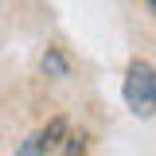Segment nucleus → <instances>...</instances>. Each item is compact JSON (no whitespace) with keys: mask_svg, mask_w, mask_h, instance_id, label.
Listing matches in <instances>:
<instances>
[{"mask_svg":"<svg viewBox=\"0 0 156 156\" xmlns=\"http://www.w3.org/2000/svg\"><path fill=\"white\" fill-rule=\"evenodd\" d=\"M125 105L136 117H152L156 113V70L152 62H133L125 74Z\"/></svg>","mask_w":156,"mask_h":156,"instance_id":"obj_1","label":"nucleus"},{"mask_svg":"<svg viewBox=\"0 0 156 156\" xmlns=\"http://www.w3.org/2000/svg\"><path fill=\"white\" fill-rule=\"evenodd\" d=\"M62 136H66V121H62V117H55V121H47V129H43V133L35 136V140H39V152L55 148V144L62 140Z\"/></svg>","mask_w":156,"mask_h":156,"instance_id":"obj_2","label":"nucleus"},{"mask_svg":"<svg viewBox=\"0 0 156 156\" xmlns=\"http://www.w3.org/2000/svg\"><path fill=\"white\" fill-rule=\"evenodd\" d=\"M43 70H47L51 78H66V70H70V66H66V58H62V51H58V47H47V55H43Z\"/></svg>","mask_w":156,"mask_h":156,"instance_id":"obj_3","label":"nucleus"},{"mask_svg":"<svg viewBox=\"0 0 156 156\" xmlns=\"http://www.w3.org/2000/svg\"><path fill=\"white\" fill-rule=\"evenodd\" d=\"M82 148H86V136H66V156H82Z\"/></svg>","mask_w":156,"mask_h":156,"instance_id":"obj_4","label":"nucleus"},{"mask_svg":"<svg viewBox=\"0 0 156 156\" xmlns=\"http://www.w3.org/2000/svg\"><path fill=\"white\" fill-rule=\"evenodd\" d=\"M148 4H152V12H156V0H148Z\"/></svg>","mask_w":156,"mask_h":156,"instance_id":"obj_5","label":"nucleus"}]
</instances>
